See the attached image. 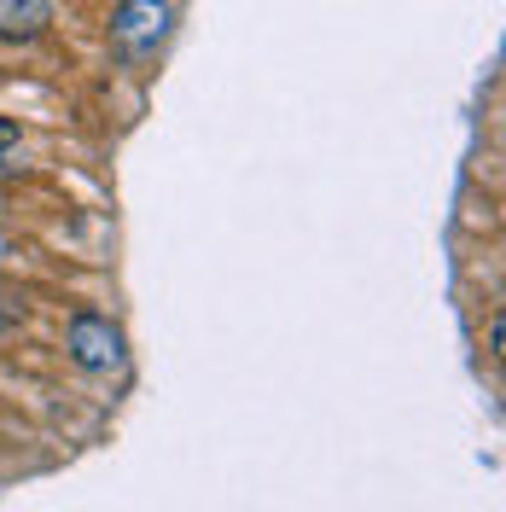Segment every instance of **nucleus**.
<instances>
[{"label": "nucleus", "instance_id": "f03ea898", "mask_svg": "<svg viewBox=\"0 0 506 512\" xmlns=\"http://www.w3.org/2000/svg\"><path fill=\"white\" fill-rule=\"evenodd\" d=\"M169 30H175V0H117L111 18H105L111 47L128 53V59L158 53L163 41H169Z\"/></svg>", "mask_w": 506, "mask_h": 512}, {"label": "nucleus", "instance_id": "7ed1b4c3", "mask_svg": "<svg viewBox=\"0 0 506 512\" xmlns=\"http://www.w3.org/2000/svg\"><path fill=\"white\" fill-rule=\"evenodd\" d=\"M59 6L53 0H0V41H35L53 30Z\"/></svg>", "mask_w": 506, "mask_h": 512}, {"label": "nucleus", "instance_id": "f257e3e1", "mask_svg": "<svg viewBox=\"0 0 506 512\" xmlns=\"http://www.w3.org/2000/svg\"><path fill=\"white\" fill-rule=\"evenodd\" d=\"M64 355H70V367H82L94 379H111V373L128 367V332L111 315H99V309H70V320H64Z\"/></svg>", "mask_w": 506, "mask_h": 512}, {"label": "nucleus", "instance_id": "20e7f679", "mask_svg": "<svg viewBox=\"0 0 506 512\" xmlns=\"http://www.w3.org/2000/svg\"><path fill=\"white\" fill-rule=\"evenodd\" d=\"M18 152V123H0V158Z\"/></svg>", "mask_w": 506, "mask_h": 512}, {"label": "nucleus", "instance_id": "39448f33", "mask_svg": "<svg viewBox=\"0 0 506 512\" xmlns=\"http://www.w3.org/2000/svg\"><path fill=\"white\" fill-rule=\"evenodd\" d=\"M6 332H12V315H6V309H0V338H6Z\"/></svg>", "mask_w": 506, "mask_h": 512}, {"label": "nucleus", "instance_id": "423d86ee", "mask_svg": "<svg viewBox=\"0 0 506 512\" xmlns=\"http://www.w3.org/2000/svg\"><path fill=\"white\" fill-rule=\"evenodd\" d=\"M6 256H12V245H6V239H0V262H6Z\"/></svg>", "mask_w": 506, "mask_h": 512}]
</instances>
